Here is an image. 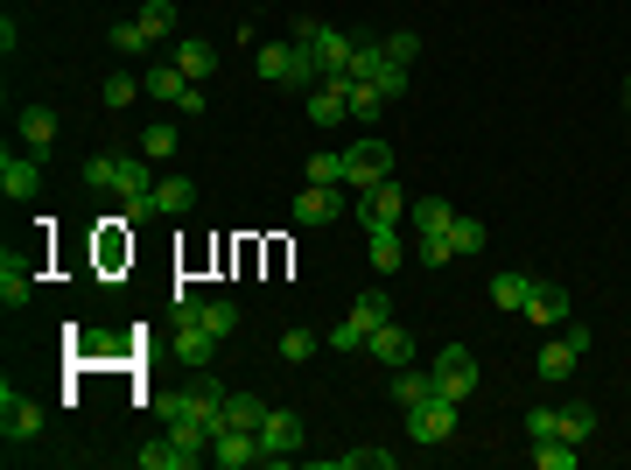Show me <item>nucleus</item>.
Returning a JSON list of instances; mask_svg holds the SVG:
<instances>
[{
  "label": "nucleus",
  "instance_id": "nucleus-1",
  "mask_svg": "<svg viewBox=\"0 0 631 470\" xmlns=\"http://www.w3.org/2000/svg\"><path fill=\"white\" fill-rule=\"evenodd\" d=\"M295 43L316 56V85H323V78H351V50H358V43H351L344 29L316 22V14H302V22H295Z\"/></svg>",
  "mask_w": 631,
  "mask_h": 470
},
{
  "label": "nucleus",
  "instance_id": "nucleus-2",
  "mask_svg": "<svg viewBox=\"0 0 631 470\" xmlns=\"http://www.w3.org/2000/svg\"><path fill=\"white\" fill-rule=\"evenodd\" d=\"M407 70H414V64H400V56H393L387 43H358V50H351V78L379 85V91H387L393 106L407 99Z\"/></svg>",
  "mask_w": 631,
  "mask_h": 470
},
{
  "label": "nucleus",
  "instance_id": "nucleus-3",
  "mask_svg": "<svg viewBox=\"0 0 631 470\" xmlns=\"http://www.w3.org/2000/svg\"><path fill=\"white\" fill-rule=\"evenodd\" d=\"M456 415H464L456 401H443V393H428L421 407H407V442H428V449H443V442L456 436Z\"/></svg>",
  "mask_w": 631,
  "mask_h": 470
},
{
  "label": "nucleus",
  "instance_id": "nucleus-4",
  "mask_svg": "<svg viewBox=\"0 0 631 470\" xmlns=\"http://www.w3.org/2000/svg\"><path fill=\"white\" fill-rule=\"evenodd\" d=\"M387 176H393V147L387 141H351L344 147V183H351V190H379Z\"/></svg>",
  "mask_w": 631,
  "mask_h": 470
},
{
  "label": "nucleus",
  "instance_id": "nucleus-5",
  "mask_svg": "<svg viewBox=\"0 0 631 470\" xmlns=\"http://www.w3.org/2000/svg\"><path fill=\"white\" fill-rule=\"evenodd\" d=\"M428 372H435V393H443V401H456V407L477 393V351H470V345H449Z\"/></svg>",
  "mask_w": 631,
  "mask_h": 470
},
{
  "label": "nucleus",
  "instance_id": "nucleus-6",
  "mask_svg": "<svg viewBox=\"0 0 631 470\" xmlns=\"http://www.w3.org/2000/svg\"><path fill=\"white\" fill-rule=\"evenodd\" d=\"M210 463L218 470H253V463H266V449H260L253 428H218V436H210Z\"/></svg>",
  "mask_w": 631,
  "mask_h": 470
},
{
  "label": "nucleus",
  "instance_id": "nucleus-7",
  "mask_svg": "<svg viewBox=\"0 0 631 470\" xmlns=\"http://www.w3.org/2000/svg\"><path fill=\"white\" fill-rule=\"evenodd\" d=\"M0 436H8V442H29V436H43V407H35L29 393H14V380L0 386Z\"/></svg>",
  "mask_w": 631,
  "mask_h": 470
},
{
  "label": "nucleus",
  "instance_id": "nucleus-8",
  "mask_svg": "<svg viewBox=\"0 0 631 470\" xmlns=\"http://www.w3.org/2000/svg\"><path fill=\"white\" fill-rule=\"evenodd\" d=\"M260 449H266V463H295V449H302V422L289 415V407H266V422H260Z\"/></svg>",
  "mask_w": 631,
  "mask_h": 470
},
{
  "label": "nucleus",
  "instance_id": "nucleus-9",
  "mask_svg": "<svg viewBox=\"0 0 631 470\" xmlns=\"http://www.w3.org/2000/svg\"><path fill=\"white\" fill-rule=\"evenodd\" d=\"M35 190H43V155H14V147H8V155H0V197L22 204Z\"/></svg>",
  "mask_w": 631,
  "mask_h": 470
},
{
  "label": "nucleus",
  "instance_id": "nucleus-10",
  "mask_svg": "<svg viewBox=\"0 0 631 470\" xmlns=\"http://www.w3.org/2000/svg\"><path fill=\"white\" fill-rule=\"evenodd\" d=\"M400 218H407V190H400L393 176L379 183V190H358V218L351 225H400Z\"/></svg>",
  "mask_w": 631,
  "mask_h": 470
},
{
  "label": "nucleus",
  "instance_id": "nucleus-11",
  "mask_svg": "<svg viewBox=\"0 0 631 470\" xmlns=\"http://www.w3.org/2000/svg\"><path fill=\"white\" fill-rule=\"evenodd\" d=\"M344 218V190L337 183H309V190L295 197V225H337Z\"/></svg>",
  "mask_w": 631,
  "mask_h": 470
},
{
  "label": "nucleus",
  "instance_id": "nucleus-12",
  "mask_svg": "<svg viewBox=\"0 0 631 470\" xmlns=\"http://www.w3.org/2000/svg\"><path fill=\"white\" fill-rule=\"evenodd\" d=\"M29 295H35V267L8 247V253H0V303H8V309H29Z\"/></svg>",
  "mask_w": 631,
  "mask_h": 470
},
{
  "label": "nucleus",
  "instance_id": "nucleus-13",
  "mask_svg": "<svg viewBox=\"0 0 631 470\" xmlns=\"http://www.w3.org/2000/svg\"><path fill=\"white\" fill-rule=\"evenodd\" d=\"M218 345H225L218 330H204V324H183V330H176V359H183V372H204L210 359H218Z\"/></svg>",
  "mask_w": 631,
  "mask_h": 470
},
{
  "label": "nucleus",
  "instance_id": "nucleus-14",
  "mask_svg": "<svg viewBox=\"0 0 631 470\" xmlns=\"http://www.w3.org/2000/svg\"><path fill=\"white\" fill-rule=\"evenodd\" d=\"M309 120H316V127H344V120H351L344 78H323V85H309Z\"/></svg>",
  "mask_w": 631,
  "mask_h": 470
},
{
  "label": "nucleus",
  "instance_id": "nucleus-15",
  "mask_svg": "<svg viewBox=\"0 0 631 470\" xmlns=\"http://www.w3.org/2000/svg\"><path fill=\"white\" fill-rule=\"evenodd\" d=\"M366 351H372L379 365H393V372H400V365H414V337L400 330V324H379V330L366 337Z\"/></svg>",
  "mask_w": 631,
  "mask_h": 470
},
{
  "label": "nucleus",
  "instance_id": "nucleus-16",
  "mask_svg": "<svg viewBox=\"0 0 631 470\" xmlns=\"http://www.w3.org/2000/svg\"><path fill=\"white\" fill-rule=\"evenodd\" d=\"M366 260L379 274H400V260H407V247H400V225H366Z\"/></svg>",
  "mask_w": 631,
  "mask_h": 470
},
{
  "label": "nucleus",
  "instance_id": "nucleus-17",
  "mask_svg": "<svg viewBox=\"0 0 631 470\" xmlns=\"http://www.w3.org/2000/svg\"><path fill=\"white\" fill-rule=\"evenodd\" d=\"M526 316H533V324H547V330H562V324H568V288H554V281H533Z\"/></svg>",
  "mask_w": 631,
  "mask_h": 470
},
{
  "label": "nucleus",
  "instance_id": "nucleus-18",
  "mask_svg": "<svg viewBox=\"0 0 631 470\" xmlns=\"http://www.w3.org/2000/svg\"><path fill=\"white\" fill-rule=\"evenodd\" d=\"M168 64H176V70H183L189 85H204L210 70H218V50H210L204 35H183V43H176V56H168Z\"/></svg>",
  "mask_w": 631,
  "mask_h": 470
},
{
  "label": "nucleus",
  "instance_id": "nucleus-19",
  "mask_svg": "<svg viewBox=\"0 0 631 470\" xmlns=\"http://www.w3.org/2000/svg\"><path fill=\"white\" fill-rule=\"evenodd\" d=\"M197 211V183L189 176H155V218H183Z\"/></svg>",
  "mask_w": 631,
  "mask_h": 470
},
{
  "label": "nucleus",
  "instance_id": "nucleus-20",
  "mask_svg": "<svg viewBox=\"0 0 631 470\" xmlns=\"http://www.w3.org/2000/svg\"><path fill=\"white\" fill-rule=\"evenodd\" d=\"M14 127H22L29 155H50V141H56V112L50 106H22V112H14Z\"/></svg>",
  "mask_w": 631,
  "mask_h": 470
},
{
  "label": "nucleus",
  "instance_id": "nucleus-21",
  "mask_svg": "<svg viewBox=\"0 0 631 470\" xmlns=\"http://www.w3.org/2000/svg\"><path fill=\"white\" fill-rule=\"evenodd\" d=\"M576 359H583V351L568 345V337H554V345H541V359H533V372H541L547 386H562L568 372H576Z\"/></svg>",
  "mask_w": 631,
  "mask_h": 470
},
{
  "label": "nucleus",
  "instance_id": "nucleus-22",
  "mask_svg": "<svg viewBox=\"0 0 631 470\" xmlns=\"http://www.w3.org/2000/svg\"><path fill=\"white\" fill-rule=\"evenodd\" d=\"M344 99H351V120H387V91L379 85H366V78H344Z\"/></svg>",
  "mask_w": 631,
  "mask_h": 470
},
{
  "label": "nucleus",
  "instance_id": "nucleus-23",
  "mask_svg": "<svg viewBox=\"0 0 631 470\" xmlns=\"http://www.w3.org/2000/svg\"><path fill=\"white\" fill-rule=\"evenodd\" d=\"M554 436L583 449L589 436H597V407H589V401H568V407H562V422H554Z\"/></svg>",
  "mask_w": 631,
  "mask_h": 470
},
{
  "label": "nucleus",
  "instance_id": "nucleus-24",
  "mask_svg": "<svg viewBox=\"0 0 631 470\" xmlns=\"http://www.w3.org/2000/svg\"><path fill=\"white\" fill-rule=\"evenodd\" d=\"M316 345H323V330H302V324H289V330L274 337L281 365H309V359H316Z\"/></svg>",
  "mask_w": 631,
  "mask_h": 470
},
{
  "label": "nucleus",
  "instance_id": "nucleus-25",
  "mask_svg": "<svg viewBox=\"0 0 631 470\" xmlns=\"http://www.w3.org/2000/svg\"><path fill=\"white\" fill-rule=\"evenodd\" d=\"M428 393H435V372H414V365L393 372V401H400V415H407V407H421Z\"/></svg>",
  "mask_w": 631,
  "mask_h": 470
},
{
  "label": "nucleus",
  "instance_id": "nucleus-26",
  "mask_svg": "<svg viewBox=\"0 0 631 470\" xmlns=\"http://www.w3.org/2000/svg\"><path fill=\"white\" fill-rule=\"evenodd\" d=\"M260 422H266L260 393H225V428H253V436H260Z\"/></svg>",
  "mask_w": 631,
  "mask_h": 470
},
{
  "label": "nucleus",
  "instance_id": "nucleus-27",
  "mask_svg": "<svg viewBox=\"0 0 631 470\" xmlns=\"http://www.w3.org/2000/svg\"><path fill=\"white\" fill-rule=\"evenodd\" d=\"M526 295H533L526 274H491V309H505V316L520 309V316H526Z\"/></svg>",
  "mask_w": 631,
  "mask_h": 470
},
{
  "label": "nucleus",
  "instance_id": "nucleus-28",
  "mask_svg": "<svg viewBox=\"0 0 631 470\" xmlns=\"http://www.w3.org/2000/svg\"><path fill=\"white\" fill-rule=\"evenodd\" d=\"M141 85H148V99H162V106H183V91H189V78H183L176 64H155Z\"/></svg>",
  "mask_w": 631,
  "mask_h": 470
},
{
  "label": "nucleus",
  "instance_id": "nucleus-29",
  "mask_svg": "<svg viewBox=\"0 0 631 470\" xmlns=\"http://www.w3.org/2000/svg\"><path fill=\"white\" fill-rule=\"evenodd\" d=\"M407 225H414V232H449L456 211H449L443 197H421V204H407Z\"/></svg>",
  "mask_w": 631,
  "mask_h": 470
},
{
  "label": "nucleus",
  "instance_id": "nucleus-30",
  "mask_svg": "<svg viewBox=\"0 0 631 470\" xmlns=\"http://www.w3.org/2000/svg\"><path fill=\"white\" fill-rule=\"evenodd\" d=\"M449 239H456V260H477L491 247V225H477V218H456L449 225Z\"/></svg>",
  "mask_w": 631,
  "mask_h": 470
},
{
  "label": "nucleus",
  "instance_id": "nucleus-31",
  "mask_svg": "<svg viewBox=\"0 0 631 470\" xmlns=\"http://www.w3.org/2000/svg\"><path fill=\"white\" fill-rule=\"evenodd\" d=\"M414 260H421V267H449V260H456V239H449V232H414Z\"/></svg>",
  "mask_w": 631,
  "mask_h": 470
},
{
  "label": "nucleus",
  "instance_id": "nucleus-32",
  "mask_svg": "<svg viewBox=\"0 0 631 470\" xmlns=\"http://www.w3.org/2000/svg\"><path fill=\"white\" fill-rule=\"evenodd\" d=\"M351 316H358V324H366V330L393 324V295H387V288H366V295H358V303H351Z\"/></svg>",
  "mask_w": 631,
  "mask_h": 470
},
{
  "label": "nucleus",
  "instance_id": "nucleus-33",
  "mask_svg": "<svg viewBox=\"0 0 631 470\" xmlns=\"http://www.w3.org/2000/svg\"><path fill=\"white\" fill-rule=\"evenodd\" d=\"M99 99H106L112 112H127L133 99H148V85H141V78H127V70H112V78L99 85Z\"/></svg>",
  "mask_w": 631,
  "mask_h": 470
},
{
  "label": "nucleus",
  "instance_id": "nucleus-34",
  "mask_svg": "<svg viewBox=\"0 0 631 470\" xmlns=\"http://www.w3.org/2000/svg\"><path fill=\"white\" fill-rule=\"evenodd\" d=\"M302 176H309V183H337V190H344V147H316V155L302 162Z\"/></svg>",
  "mask_w": 631,
  "mask_h": 470
},
{
  "label": "nucleus",
  "instance_id": "nucleus-35",
  "mask_svg": "<svg viewBox=\"0 0 631 470\" xmlns=\"http://www.w3.org/2000/svg\"><path fill=\"white\" fill-rule=\"evenodd\" d=\"M133 463H141V470H189V457L176 442H141V449H133Z\"/></svg>",
  "mask_w": 631,
  "mask_h": 470
},
{
  "label": "nucleus",
  "instance_id": "nucleus-36",
  "mask_svg": "<svg viewBox=\"0 0 631 470\" xmlns=\"http://www.w3.org/2000/svg\"><path fill=\"white\" fill-rule=\"evenodd\" d=\"M106 43H112V50H120V56H141L148 43H155V35H148V29H141V14H127V22H112V35H106Z\"/></svg>",
  "mask_w": 631,
  "mask_h": 470
},
{
  "label": "nucleus",
  "instance_id": "nucleus-37",
  "mask_svg": "<svg viewBox=\"0 0 631 470\" xmlns=\"http://www.w3.org/2000/svg\"><path fill=\"white\" fill-rule=\"evenodd\" d=\"M204 330H218V337H232L239 330V303H225V295H204V316H197Z\"/></svg>",
  "mask_w": 631,
  "mask_h": 470
},
{
  "label": "nucleus",
  "instance_id": "nucleus-38",
  "mask_svg": "<svg viewBox=\"0 0 631 470\" xmlns=\"http://www.w3.org/2000/svg\"><path fill=\"white\" fill-rule=\"evenodd\" d=\"M120 168H127V155H91L85 183H91V190H120Z\"/></svg>",
  "mask_w": 631,
  "mask_h": 470
},
{
  "label": "nucleus",
  "instance_id": "nucleus-39",
  "mask_svg": "<svg viewBox=\"0 0 631 470\" xmlns=\"http://www.w3.org/2000/svg\"><path fill=\"white\" fill-rule=\"evenodd\" d=\"M141 29L148 35H176V0H141Z\"/></svg>",
  "mask_w": 631,
  "mask_h": 470
},
{
  "label": "nucleus",
  "instance_id": "nucleus-40",
  "mask_svg": "<svg viewBox=\"0 0 631 470\" xmlns=\"http://www.w3.org/2000/svg\"><path fill=\"white\" fill-rule=\"evenodd\" d=\"M366 337H372V330L358 324V316H344L337 330H323V345H330V351H366Z\"/></svg>",
  "mask_w": 631,
  "mask_h": 470
},
{
  "label": "nucleus",
  "instance_id": "nucleus-41",
  "mask_svg": "<svg viewBox=\"0 0 631 470\" xmlns=\"http://www.w3.org/2000/svg\"><path fill=\"white\" fill-rule=\"evenodd\" d=\"M141 155H148V162H168V155H176V127H168V120H155V127L141 134Z\"/></svg>",
  "mask_w": 631,
  "mask_h": 470
},
{
  "label": "nucleus",
  "instance_id": "nucleus-42",
  "mask_svg": "<svg viewBox=\"0 0 631 470\" xmlns=\"http://www.w3.org/2000/svg\"><path fill=\"white\" fill-rule=\"evenodd\" d=\"M533 463H541V470H576V442H562V436L533 442Z\"/></svg>",
  "mask_w": 631,
  "mask_h": 470
},
{
  "label": "nucleus",
  "instance_id": "nucleus-43",
  "mask_svg": "<svg viewBox=\"0 0 631 470\" xmlns=\"http://www.w3.org/2000/svg\"><path fill=\"white\" fill-rule=\"evenodd\" d=\"M554 422H562V407H526V442H554Z\"/></svg>",
  "mask_w": 631,
  "mask_h": 470
},
{
  "label": "nucleus",
  "instance_id": "nucleus-44",
  "mask_svg": "<svg viewBox=\"0 0 631 470\" xmlns=\"http://www.w3.org/2000/svg\"><path fill=\"white\" fill-rule=\"evenodd\" d=\"M379 43H387V50L400 56V64H414V56H421V35H414V29H400V35H379Z\"/></svg>",
  "mask_w": 631,
  "mask_h": 470
},
{
  "label": "nucleus",
  "instance_id": "nucleus-45",
  "mask_svg": "<svg viewBox=\"0 0 631 470\" xmlns=\"http://www.w3.org/2000/svg\"><path fill=\"white\" fill-rule=\"evenodd\" d=\"M624 106H631V78H624Z\"/></svg>",
  "mask_w": 631,
  "mask_h": 470
}]
</instances>
